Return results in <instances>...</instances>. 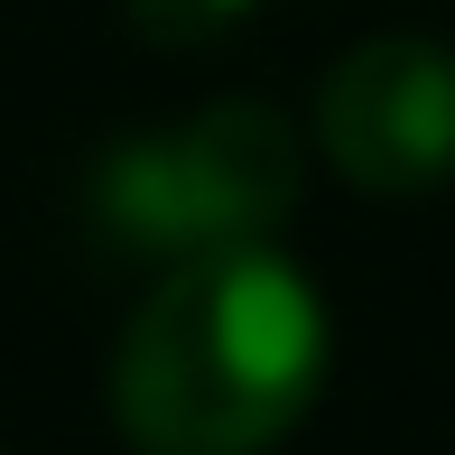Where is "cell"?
<instances>
[{
	"label": "cell",
	"mask_w": 455,
	"mask_h": 455,
	"mask_svg": "<svg viewBox=\"0 0 455 455\" xmlns=\"http://www.w3.org/2000/svg\"><path fill=\"white\" fill-rule=\"evenodd\" d=\"M325 381V298L260 251L177 260L131 316L112 409L140 455H270Z\"/></svg>",
	"instance_id": "obj_1"
},
{
	"label": "cell",
	"mask_w": 455,
	"mask_h": 455,
	"mask_svg": "<svg viewBox=\"0 0 455 455\" xmlns=\"http://www.w3.org/2000/svg\"><path fill=\"white\" fill-rule=\"evenodd\" d=\"M93 204L131 251L158 260L260 251L298 204V131L270 102H204L186 131L121 140L93 177Z\"/></svg>",
	"instance_id": "obj_2"
},
{
	"label": "cell",
	"mask_w": 455,
	"mask_h": 455,
	"mask_svg": "<svg viewBox=\"0 0 455 455\" xmlns=\"http://www.w3.org/2000/svg\"><path fill=\"white\" fill-rule=\"evenodd\" d=\"M316 149L363 196H427L455 177V56L437 37H363L316 93Z\"/></svg>",
	"instance_id": "obj_3"
},
{
	"label": "cell",
	"mask_w": 455,
	"mask_h": 455,
	"mask_svg": "<svg viewBox=\"0 0 455 455\" xmlns=\"http://www.w3.org/2000/svg\"><path fill=\"white\" fill-rule=\"evenodd\" d=\"M260 0H131V28L158 37V47H204V37L242 28Z\"/></svg>",
	"instance_id": "obj_4"
}]
</instances>
